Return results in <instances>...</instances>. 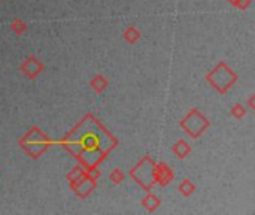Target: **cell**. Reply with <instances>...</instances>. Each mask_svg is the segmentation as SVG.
Listing matches in <instances>:
<instances>
[{
    "instance_id": "cell-12",
    "label": "cell",
    "mask_w": 255,
    "mask_h": 215,
    "mask_svg": "<svg viewBox=\"0 0 255 215\" xmlns=\"http://www.w3.org/2000/svg\"><path fill=\"white\" fill-rule=\"evenodd\" d=\"M122 38L127 43H130V45H135L140 41L142 38V33L140 30L137 29L136 25H127V29L122 32Z\"/></svg>"
},
{
    "instance_id": "cell-7",
    "label": "cell",
    "mask_w": 255,
    "mask_h": 215,
    "mask_svg": "<svg viewBox=\"0 0 255 215\" xmlns=\"http://www.w3.org/2000/svg\"><path fill=\"white\" fill-rule=\"evenodd\" d=\"M70 187V190L73 192V194L76 197H79V199H87L94 190H96V187H97V181L90 178V176H84L82 179H79L78 182H73V184H69Z\"/></svg>"
},
{
    "instance_id": "cell-8",
    "label": "cell",
    "mask_w": 255,
    "mask_h": 215,
    "mask_svg": "<svg viewBox=\"0 0 255 215\" xmlns=\"http://www.w3.org/2000/svg\"><path fill=\"white\" fill-rule=\"evenodd\" d=\"M156 182L160 185V187H167L173 179H175V172L173 169L164 163V161H160V163H156Z\"/></svg>"
},
{
    "instance_id": "cell-10",
    "label": "cell",
    "mask_w": 255,
    "mask_h": 215,
    "mask_svg": "<svg viewBox=\"0 0 255 215\" xmlns=\"http://www.w3.org/2000/svg\"><path fill=\"white\" fill-rule=\"evenodd\" d=\"M140 205L148 211V212H156L158 208H160V205H161V199L157 196V194H154V193H151V192H148L146 193V196L142 199V202H140Z\"/></svg>"
},
{
    "instance_id": "cell-5",
    "label": "cell",
    "mask_w": 255,
    "mask_h": 215,
    "mask_svg": "<svg viewBox=\"0 0 255 215\" xmlns=\"http://www.w3.org/2000/svg\"><path fill=\"white\" fill-rule=\"evenodd\" d=\"M179 127L187 133V136L196 141V139H200L201 134L211 127V121L208 120V117H205L200 112V109L193 108L179 121Z\"/></svg>"
},
{
    "instance_id": "cell-4",
    "label": "cell",
    "mask_w": 255,
    "mask_h": 215,
    "mask_svg": "<svg viewBox=\"0 0 255 215\" xmlns=\"http://www.w3.org/2000/svg\"><path fill=\"white\" fill-rule=\"evenodd\" d=\"M156 161L151 155H143L140 161L130 169V176L135 182H137L143 190L148 193L157 185L156 182Z\"/></svg>"
},
{
    "instance_id": "cell-11",
    "label": "cell",
    "mask_w": 255,
    "mask_h": 215,
    "mask_svg": "<svg viewBox=\"0 0 255 215\" xmlns=\"http://www.w3.org/2000/svg\"><path fill=\"white\" fill-rule=\"evenodd\" d=\"M172 152L177 157V158H185L190 155L191 152V145L184 141V139H179V141H176L173 145H172Z\"/></svg>"
},
{
    "instance_id": "cell-9",
    "label": "cell",
    "mask_w": 255,
    "mask_h": 215,
    "mask_svg": "<svg viewBox=\"0 0 255 215\" xmlns=\"http://www.w3.org/2000/svg\"><path fill=\"white\" fill-rule=\"evenodd\" d=\"M90 87L93 88L94 93L101 94L103 91L108 90V87H109V81H108V78H106L103 73H97V75H94V76L90 79Z\"/></svg>"
},
{
    "instance_id": "cell-13",
    "label": "cell",
    "mask_w": 255,
    "mask_h": 215,
    "mask_svg": "<svg viewBox=\"0 0 255 215\" xmlns=\"http://www.w3.org/2000/svg\"><path fill=\"white\" fill-rule=\"evenodd\" d=\"M196 188H197L196 184L191 179L185 178L179 182V185H177V192H179L184 197H190L196 193Z\"/></svg>"
},
{
    "instance_id": "cell-14",
    "label": "cell",
    "mask_w": 255,
    "mask_h": 215,
    "mask_svg": "<svg viewBox=\"0 0 255 215\" xmlns=\"http://www.w3.org/2000/svg\"><path fill=\"white\" fill-rule=\"evenodd\" d=\"M85 176V168L82 165H76L75 168L70 169V172H67L66 179L69 181V184L78 182L79 179H82Z\"/></svg>"
},
{
    "instance_id": "cell-6",
    "label": "cell",
    "mask_w": 255,
    "mask_h": 215,
    "mask_svg": "<svg viewBox=\"0 0 255 215\" xmlns=\"http://www.w3.org/2000/svg\"><path fill=\"white\" fill-rule=\"evenodd\" d=\"M43 69H45L43 63L38 57H35V56H29L20 64L21 73L27 79H30V81H35L43 72Z\"/></svg>"
},
{
    "instance_id": "cell-1",
    "label": "cell",
    "mask_w": 255,
    "mask_h": 215,
    "mask_svg": "<svg viewBox=\"0 0 255 215\" xmlns=\"http://www.w3.org/2000/svg\"><path fill=\"white\" fill-rule=\"evenodd\" d=\"M84 168L98 166L118 147V139L93 114H85L64 138L57 141Z\"/></svg>"
},
{
    "instance_id": "cell-20",
    "label": "cell",
    "mask_w": 255,
    "mask_h": 215,
    "mask_svg": "<svg viewBox=\"0 0 255 215\" xmlns=\"http://www.w3.org/2000/svg\"><path fill=\"white\" fill-rule=\"evenodd\" d=\"M227 2H230V3H233V2H235V0H227Z\"/></svg>"
},
{
    "instance_id": "cell-17",
    "label": "cell",
    "mask_w": 255,
    "mask_h": 215,
    "mask_svg": "<svg viewBox=\"0 0 255 215\" xmlns=\"http://www.w3.org/2000/svg\"><path fill=\"white\" fill-rule=\"evenodd\" d=\"M109 179L112 181V184L118 185V184H121V182L125 179V173H124L119 168H115V169L109 173Z\"/></svg>"
},
{
    "instance_id": "cell-19",
    "label": "cell",
    "mask_w": 255,
    "mask_h": 215,
    "mask_svg": "<svg viewBox=\"0 0 255 215\" xmlns=\"http://www.w3.org/2000/svg\"><path fill=\"white\" fill-rule=\"evenodd\" d=\"M248 106H249V109H255V96L251 94L249 99H248Z\"/></svg>"
},
{
    "instance_id": "cell-3",
    "label": "cell",
    "mask_w": 255,
    "mask_h": 215,
    "mask_svg": "<svg viewBox=\"0 0 255 215\" xmlns=\"http://www.w3.org/2000/svg\"><path fill=\"white\" fill-rule=\"evenodd\" d=\"M237 73L225 62H219L218 64H215L214 69L206 75V83L219 94H225L237 83Z\"/></svg>"
},
{
    "instance_id": "cell-18",
    "label": "cell",
    "mask_w": 255,
    "mask_h": 215,
    "mask_svg": "<svg viewBox=\"0 0 255 215\" xmlns=\"http://www.w3.org/2000/svg\"><path fill=\"white\" fill-rule=\"evenodd\" d=\"M235 8L240 9V11H246L251 5H252V0H235V2L232 3Z\"/></svg>"
},
{
    "instance_id": "cell-2",
    "label": "cell",
    "mask_w": 255,
    "mask_h": 215,
    "mask_svg": "<svg viewBox=\"0 0 255 215\" xmlns=\"http://www.w3.org/2000/svg\"><path fill=\"white\" fill-rule=\"evenodd\" d=\"M54 144L56 142L36 126L32 127L29 131H25L24 136L18 141L20 148L33 160H38L40 155H43L45 151Z\"/></svg>"
},
{
    "instance_id": "cell-15",
    "label": "cell",
    "mask_w": 255,
    "mask_h": 215,
    "mask_svg": "<svg viewBox=\"0 0 255 215\" xmlns=\"http://www.w3.org/2000/svg\"><path fill=\"white\" fill-rule=\"evenodd\" d=\"M27 22L25 21H22V20H20V18H15V20H12L11 21V30L17 35V36H21V35H24L25 32H27Z\"/></svg>"
},
{
    "instance_id": "cell-16",
    "label": "cell",
    "mask_w": 255,
    "mask_h": 215,
    "mask_svg": "<svg viewBox=\"0 0 255 215\" xmlns=\"http://www.w3.org/2000/svg\"><path fill=\"white\" fill-rule=\"evenodd\" d=\"M248 114V109L246 106L242 105V103H235L232 108H230V115L236 120H243Z\"/></svg>"
}]
</instances>
